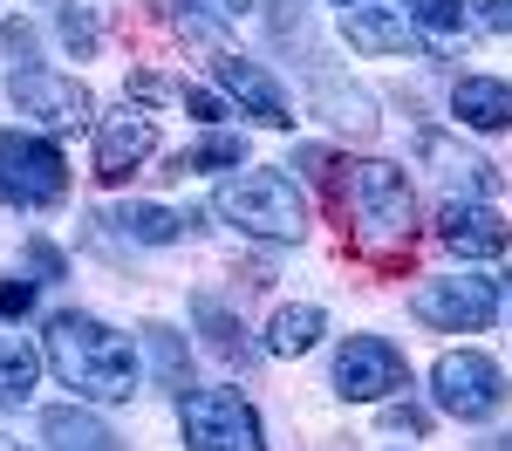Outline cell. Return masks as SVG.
I'll return each mask as SVG.
<instances>
[{
    "mask_svg": "<svg viewBox=\"0 0 512 451\" xmlns=\"http://www.w3.org/2000/svg\"><path fill=\"white\" fill-rule=\"evenodd\" d=\"M48 369L89 404H123L137 390V349L96 315H55L48 322Z\"/></svg>",
    "mask_w": 512,
    "mask_h": 451,
    "instance_id": "cell-1",
    "label": "cell"
},
{
    "mask_svg": "<svg viewBox=\"0 0 512 451\" xmlns=\"http://www.w3.org/2000/svg\"><path fill=\"white\" fill-rule=\"evenodd\" d=\"M219 219L239 226V233H253V240H301L308 233V205L294 192V178H280V171H239L219 185Z\"/></svg>",
    "mask_w": 512,
    "mask_h": 451,
    "instance_id": "cell-2",
    "label": "cell"
},
{
    "mask_svg": "<svg viewBox=\"0 0 512 451\" xmlns=\"http://www.w3.org/2000/svg\"><path fill=\"white\" fill-rule=\"evenodd\" d=\"M349 212H355V233L362 246H383V240H410V178L396 164L369 158L349 171Z\"/></svg>",
    "mask_w": 512,
    "mask_h": 451,
    "instance_id": "cell-3",
    "label": "cell"
},
{
    "mask_svg": "<svg viewBox=\"0 0 512 451\" xmlns=\"http://www.w3.org/2000/svg\"><path fill=\"white\" fill-rule=\"evenodd\" d=\"M69 192V164L48 137L0 130V205H55Z\"/></svg>",
    "mask_w": 512,
    "mask_h": 451,
    "instance_id": "cell-4",
    "label": "cell"
},
{
    "mask_svg": "<svg viewBox=\"0 0 512 451\" xmlns=\"http://www.w3.org/2000/svg\"><path fill=\"white\" fill-rule=\"evenodd\" d=\"M431 390H437V410H451L458 424H485L492 410L506 404V376H499L492 356H478V349H451V356H437Z\"/></svg>",
    "mask_w": 512,
    "mask_h": 451,
    "instance_id": "cell-5",
    "label": "cell"
},
{
    "mask_svg": "<svg viewBox=\"0 0 512 451\" xmlns=\"http://www.w3.org/2000/svg\"><path fill=\"white\" fill-rule=\"evenodd\" d=\"M410 315L444 328V335H478V328H492V315H499V281H485V274L424 281L410 294Z\"/></svg>",
    "mask_w": 512,
    "mask_h": 451,
    "instance_id": "cell-6",
    "label": "cell"
},
{
    "mask_svg": "<svg viewBox=\"0 0 512 451\" xmlns=\"http://www.w3.org/2000/svg\"><path fill=\"white\" fill-rule=\"evenodd\" d=\"M185 445L192 451H267L260 417L239 390H192L185 397Z\"/></svg>",
    "mask_w": 512,
    "mask_h": 451,
    "instance_id": "cell-7",
    "label": "cell"
},
{
    "mask_svg": "<svg viewBox=\"0 0 512 451\" xmlns=\"http://www.w3.org/2000/svg\"><path fill=\"white\" fill-rule=\"evenodd\" d=\"M335 390L349 404H376L390 390H410V363H403V349L383 342V335H349L342 356H335Z\"/></svg>",
    "mask_w": 512,
    "mask_h": 451,
    "instance_id": "cell-8",
    "label": "cell"
},
{
    "mask_svg": "<svg viewBox=\"0 0 512 451\" xmlns=\"http://www.w3.org/2000/svg\"><path fill=\"white\" fill-rule=\"evenodd\" d=\"M7 96H14L21 117L48 123V130H82V123L96 117V96L76 76H55V69H14Z\"/></svg>",
    "mask_w": 512,
    "mask_h": 451,
    "instance_id": "cell-9",
    "label": "cell"
},
{
    "mask_svg": "<svg viewBox=\"0 0 512 451\" xmlns=\"http://www.w3.org/2000/svg\"><path fill=\"white\" fill-rule=\"evenodd\" d=\"M151 151H158V117L137 110V103H123L117 117H103V130H96V178L103 185H123Z\"/></svg>",
    "mask_w": 512,
    "mask_h": 451,
    "instance_id": "cell-10",
    "label": "cell"
},
{
    "mask_svg": "<svg viewBox=\"0 0 512 451\" xmlns=\"http://www.w3.org/2000/svg\"><path fill=\"white\" fill-rule=\"evenodd\" d=\"M437 240L451 246L458 260H499V253L512 246V226L485 199H444V212H437Z\"/></svg>",
    "mask_w": 512,
    "mask_h": 451,
    "instance_id": "cell-11",
    "label": "cell"
},
{
    "mask_svg": "<svg viewBox=\"0 0 512 451\" xmlns=\"http://www.w3.org/2000/svg\"><path fill=\"white\" fill-rule=\"evenodd\" d=\"M212 76H219V89H226L253 123H267V130H287V123H294L287 96L274 89V76H267L260 62H246V55H219V62H212Z\"/></svg>",
    "mask_w": 512,
    "mask_h": 451,
    "instance_id": "cell-12",
    "label": "cell"
},
{
    "mask_svg": "<svg viewBox=\"0 0 512 451\" xmlns=\"http://www.w3.org/2000/svg\"><path fill=\"white\" fill-rule=\"evenodd\" d=\"M417 151L437 164V178L451 185V199H492V192H499V164L478 158V151H458L444 130H424V137H417Z\"/></svg>",
    "mask_w": 512,
    "mask_h": 451,
    "instance_id": "cell-13",
    "label": "cell"
},
{
    "mask_svg": "<svg viewBox=\"0 0 512 451\" xmlns=\"http://www.w3.org/2000/svg\"><path fill=\"white\" fill-rule=\"evenodd\" d=\"M342 35L362 55H410V48H424L417 28L403 14H383V7H342Z\"/></svg>",
    "mask_w": 512,
    "mask_h": 451,
    "instance_id": "cell-14",
    "label": "cell"
},
{
    "mask_svg": "<svg viewBox=\"0 0 512 451\" xmlns=\"http://www.w3.org/2000/svg\"><path fill=\"white\" fill-rule=\"evenodd\" d=\"M451 110L465 130H512V82H492V76H465L451 89Z\"/></svg>",
    "mask_w": 512,
    "mask_h": 451,
    "instance_id": "cell-15",
    "label": "cell"
},
{
    "mask_svg": "<svg viewBox=\"0 0 512 451\" xmlns=\"http://www.w3.org/2000/svg\"><path fill=\"white\" fill-rule=\"evenodd\" d=\"M41 438H48V451H123L117 431L103 424V417H89V410H41Z\"/></svg>",
    "mask_w": 512,
    "mask_h": 451,
    "instance_id": "cell-16",
    "label": "cell"
},
{
    "mask_svg": "<svg viewBox=\"0 0 512 451\" xmlns=\"http://www.w3.org/2000/svg\"><path fill=\"white\" fill-rule=\"evenodd\" d=\"M144 349H151V369H158V390L185 404V397H192V356H185V335L164 328V322H151V328H144Z\"/></svg>",
    "mask_w": 512,
    "mask_h": 451,
    "instance_id": "cell-17",
    "label": "cell"
},
{
    "mask_svg": "<svg viewBox=\"0 0 512 451\" xmlns=\"http://www.w3.org/2000/svg\"><path fill=\"white\" fill-rule=\"evenodd\" d=\"M410 7V28L431 55H451L458 35H465V0H403Z\"/></svg>",
    "mask_w": 512,
    "mask_h": 451,
    "instance_id": "cell-18",
    "label": "cell"
},
{
    "mask_svg": "<svg viewBox=\"0 0 512 451\" xmlns=\"http://www.w3.org/2000/svg\"><path fill=\"white\" fill-rule=\"evenodd\" d=\"M321 328H328V315H321L315 301H294V308H280L274 328H267V349L274 356H308L321 342Z\"/></svg>",
    "mask_w": 512,
    "mask_h": 451,
    "instance_id": "cell-19",
    "label": "cell"
},
{
    "mask_svg": "<svg viewBox=\"0 0 512 451\" xmlns=\"http://www.w3.org/2000/svg\"><path fill=\"white\" fill-rule=\"evenodd\" d=\"M192 315H198V328H205V342H212V356H226V363H253V342H246V328L226 315L219 294H198Z\"/></svg>",
    "mask_w": 512,
    "mask_h": 451,
    "instance_id": "cell-20",
    "label": "cell"
},
{
    "mask_svg": "<svg viewBox=\"0 0 512 451\" xmlns=\"http://www.w3.org/2000/svg\"><path fill=\"white\" fill-rule=\"evenodd\" d=\"M117 226H123L137 246H171L178 233H192V219H185V212H164V205H123Z\"/></svg>",
    "mask_w": 512,
    "mask_h": 451,
    "instance_id": "cell-21",
    "label": "cell"
},
{
    "mask_svg": "<svg viewBox=\"0 0 512 451\" xmlns=\"http://www.w3.org/2000/svg\"><path fill=\"white\" fill-rule=\"evenodd\" d=\"M35 376H41V356L28 342H0V404H28Z\"/></svg>",
    "mask_w": 512,
    "mask_h": 451,
    "instance_id": "cell-22",
    "label": "cell"
},
{
    "mask_svg": "<svg viewBox=\"0 0 512 451\" xmlns=\"http://www.w3.org/2000/svg\"><path fill=\"white\" fill-rule=\"evenodd\" d=\"M239 158H246V137L212 130V137H198L192 151H178V164H171V171H178V178H185V171H226V164H239Z\"/></svg>",
    "mask_w": 512,
    "mask_h": 451,
    "instance_id": "cell-23",
    "label": "cell"
},
{
    "mask_svg": "<svg viewBox=\"0 0 512 451\" xmlns=\"http://www.w3.org/2000/svg\"><path fill=\"white\" fill-rule=\"evenodd\" d=\"M321 110H328V123H342V130H355V137H369L376 130V117H369V103L362 96H342V89H321Z\"/></svg>",
    "mask_w": 512,
    "mask_h": 451,
    "instance_id": "cell-24",
    "label": "cell"
},
{
    "mask_svg": "<svg viewBox=\"0 0 512 451\" xmlns=\"http://www.w3.org/2000/svg\"><path fill=\"white\" fill-rule=\"evenodd\" d=\"M62 41L89 55V48H96V14H89V7H62Z\"/></svg>",
    "mask_w": 512,
    "mask_h": 451,
    "instance_id": "cell-25",
    "label": "cell"
},
{
    "mask_svg": "<svg viewBox=\"0 0 512 451\" xmlns=\"http://www.w3.org/2000/svg\"><path fill=\"white\" fill-rule=\"evenodd\" d=\"M28 308H35V281H21V274L0 281V315H28Z\"/></svg>",
    "mask_w": 512,
    "mask_h": 451,
    "instance_id": "cell-26",
    "label": "cell"
},
{
    "mask_svg": "<svg viewBox=\"0 0 512 451\" xmlns=\"http://www.w3.org/2000/svg\"><path fill=\"white\" fill-rule=\"evenodd\" d=\"M185 110H192V117H205V123H219V117H226V103H219L212 89H198V82H185Z\"/></svg>",
    "mask_w": 512,
    "mask_h": 451,
    "instance_id": "cell-27",
    "label": "cell"
},
{
    "mask_svg": "<svg viewBox=\"0 0 512 451\" xmlns=\"http://www.w3.org/2000/svg\"><path fill=\"white\" fill-rule=\"evenodd\" d=\"M28 260H35V274H41V281H62V253H55L48 240H35V246H28Z\"/></svg>",
    "mask_w": 512,
    "mask_h": 451,
    "instance_id": "cell-28",
    "label": "cell"
},
{
    "mask_svg": "<svg viewBox=\"0 0 512 451\" xmlns=\"http://www.w3.org/2000/svg\"><path fill=\"white\" fill-rule=\"evenodd\" d=\"M478 7H485V14H478L485 28H512V0H478Z\"/></svg>",
    "mask_w": 512,
    "mask_h": 451,
    "instance_id": "cell-29",
    "label": "cell"
},
{
    "mask_svg": "<svg viewBox=\"0 0 512 451\" xmlns=\"http://www.w3.org/2000/svg\"><path fill=\"white\" fill-rule=\"evenodd\" d=\"M198 7H212V14H246V0H198Z\"/></svg>",
    "mask_w": 512,
    "mask_h": 451,
    "instance_id": "cell-30",
    "label": "cell"
},
{
    "mask_svg": "<svg viewBox=\"0 0 512 451\" xmlns=\"http://www.w3.org/2000/svg\"><path fill=\"white\" fill-rule=\"evenodd\" d=\"M0 451H21V445H14V438H7V431H0Z\"/></svg>",
    "mask_w": 512,
    "mask_h": 451,
    "instance_id": "cell-31",
    "label": "cell"
},
{
    "mask_svg": "<svg viewBox=\"0 0 512 451\" xmlns=\"http://www.w3.org/2000/svg\"><path fill=\"white\" fill-rule=\"evenodd\" d=\"M328 7H362V0H328Z\"/></svg>",
    "mask_w": 512,
    "mask_h": 451,
    "instance_id": "cell-32",
    "label": "cell"
},
{
    "mask_svg": "<svg viewBox=\"0 0 512 451\" xmlns=\"http://www.w3.org/2000/svg\"><path fill=\"white\" fill-rule=\"evenodd\" d=\"M499 451H512V438H499Z\"/></svg>",
    "mask_w": 512,
    "mask_h": 451,
    "instance_id": "cell-33",
    "label": "cell"
}]
</instances>
